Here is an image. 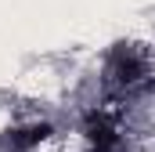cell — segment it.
Masks as SVG:
<instances>
[{"label":"cell","mask_w":155,"mask_h":152,"mask_svg":"<svg viewBox=\"0 0 155 152\" xmlns=\"http://www.w3.org/2000/svg\"><path fill=\"white\" fill-rule=\"evenodd\" d=\"M51 134H54L51 123H29V127H18V130H7L4 149L7 152H29V149H36L40 141H47Z\"/></svg>","instance_id":"obj_3"},{"label":"cell","mask_w":155,"mask_h":152,"mask_svg":"<svg viewBox=\"0 0 155 152\" xmlns=\"http://www.w3.org/2000/svg\"><path fill=\"white\" fill-rule=\"evenodd\" d=\"M83 134H87V141H90L94 152H116L119 149V130H116V123H112L108 112H87Z\"/></svg>","instance_id":"obj_2"},{"label":"cell","mask_w":155,"mask_h":152,"mask_svg":"<svg viewBox=\"0 0 155 152\" xmlns=\"http://www.w3.org/2000/svg\"><path fill=\"white\" fill-rule=\"evenodd\" d=\"M105 76H108L112 87H123V91L137 87V83L148 76V58H144V51H141L137 43H116L112 54H108Z\"/></svg>","instance_id":"obj_1"}]
</instances>
